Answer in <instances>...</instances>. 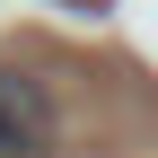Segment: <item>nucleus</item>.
<instances>
[{
	"label": "nucleus",
	"mask_w": 158,
	"mask_h": 158,
	"mask_svg": "<svg viewBox=\"0 0 158 158\" xmlns=\"http://www.w3.org/2000/svg\"><path fill=\"white\" fill-rule=\"evenodd\" d=\"M0 158H53V97L27 70H0Z\"/></svg>",
	"instance_id": "obj_1"
}]
</instances>
